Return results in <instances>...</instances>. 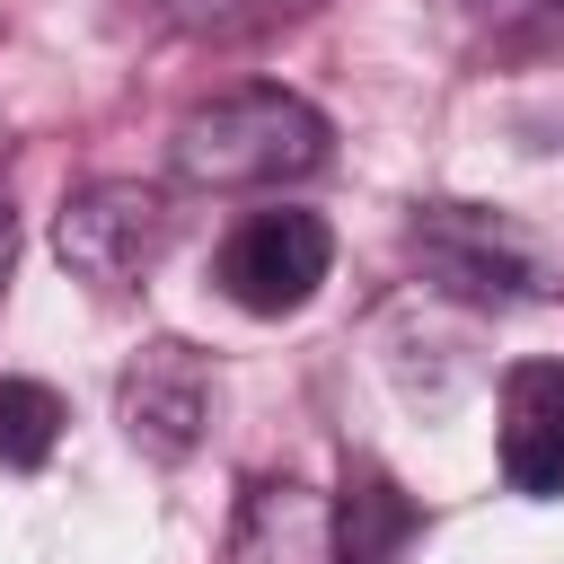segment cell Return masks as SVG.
<instances>
[{"label": "cell", "mask_w": 564, "mask_h": 564, "mask_svg": "<svg viewBox=\"0 0 564 564\" xmlns=\"http://www.w3.org/2000/svg\"><path fill=\"white\" fill-rule=\"evenodd\" d=\"M220 300L229 308H247V317H291V308H308L317 291H326V273H335V229L317 220V212H291V203H273V212H247L229 238H220Z\"/></svg>", "instance_id": "cell-4"}, {"label": "cell", "mask_w": 564, "mask_h": 564, "mask_svg": "<svg viewBox=\"0 0 564 564\" xmlns=\"http://www.w3.org/2000/svg\"><path fill=\"white\" fill-rule=\"evenodd\" d=\"M115 423L150 467H185L203 449V423H212V361L185 335L141 344L115 379Z\"/></svg>", "instance_id": "cell-5"}, {"label": "cell", "mask_w": 564, "mask_h": 564, "mask_svg": "<svg viewBox=\"0 0 564 564\" xmlns=\"http://www.w3.org/2000/svg\"><path fill=\"white\" fill-rule=\"evenodd\" d=\"M405 538H414V502L379 467H352V485L335 502V564H388Z\"/></svg>", "instance_id": "cell-8"}, {"label": "cell", "mask_w": 564, "mask_h": 564, "mask_svg": "<svg viewBox=\"0 0 564 564\" xmlns=\"http://www.w3.org/2000/svg\"><path fill=\"white\" fill-rule=\"evenodd\" d=\"M335 159V123L300 97V88H229L212 106H194L167 141V167L176 185L194 194H264V185H300Z\"/></svg>", "instance_id": "cell-1"}, {"label": "cell", "mask_w": 564, "mask_h": 564, "mask_svg": "<svg viewBox=\"0 0 564 564\" xmlns=\"http://www.w3.org/2000/svg\"><path fill=\"white\" fill-rule=\"evenodd\" d=\"M494 458H502L511 494H529V502L564 494V361H511L502 370Z\"/></svg>", "instance_id": "cell-6"}, {"label": "cell", "mask_w": 564, "mask_h": 564, "mask_svg": "<svg viewBox=\"0 0 564 564\" xmlns=\"http://www.w3.org/2000/svg\"><path fill=\"white\" fill-rule=\"evenodd\" d=\"M62 397L44 379H0V467L9 476H35L53 449H62Z\"/></svg>", "instance_id": "cell-9"}, {"label": "cell", "mask_w": 564, "mask_h": 564, "mask_svg": "<svg viewBox=\"0 0 564 564\" xmlns=\"http://www.w3.org/2000/svg\"><path fill=\"white\" fill-rule=\"evenodd\" d=\"M467 9L494 26V44H538V53L564 44V0H467Z\"/></svg>", "instance_id": "cell-10"}, {"label": "cell", "mask_w": 564, "mask_h": 564, "mask_svg": "<svg viewBox=\"0 0 564 564\" xmlns=\"http://www.w3.org/2000/svg\"><path fill=\"white\" fill-rule=\"evenodd\" d=\"M9 273H18V212L0 194V308H9Z\"/></svg>", "instance_id": "cell-11"}, {"label": "cell", "mask_w": 564, "mask_h": 564, "mask_svg": "<svg viewBox=\"0 0 564 564\" xmlns=\"http://www.w3.org/2000/svg\"><path fill=\"white\" fill-rule=\"evenodd\" d=\"M229 564H335V502L300 476H256L229 520Z\"/></svg>", "instance_id": "cell-7"}, {"label": "cell", "mask_w": 564, "mask_h": 564, "mask_svg": "<svg viewBox=\"0 0 564 564\" xmlns=\"http://www.w3.org/2000/svg\"><path fill=\"white\" fill-rule=\"evenodd\" d=\"M167 229H176V212H167L159 185H141V176H97V185L62 194V212H53V256H62L79 282H97V291H141V282L159 273V256H167Z\"/></svg>", "instance_id": "cell-3"}, {"label": "cell", "mask_w": 564, "mask_h": 564, "mask_svg": "<svg viewBox=\"0 0 564 564\" xmlns=\"http://www.w3.org/2000/svg\"><path fill=\"white\" fill-rule=\"evenodd\" d=\"M405 247H414V273L467 308H529L564 282L555 247L520 212H494V203H423Z\"/></svg>", "instance_id": "cell-2"}]
</instances>
